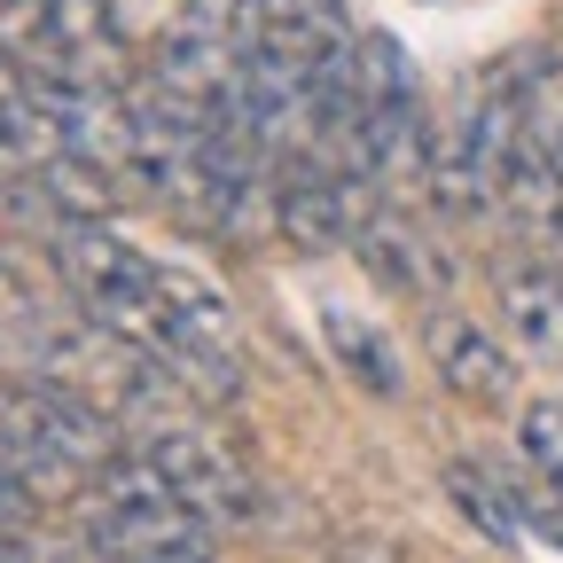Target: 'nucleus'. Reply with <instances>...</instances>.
I'll list each match as a JSON object with an SVG mask.
<instances>
[{"label":"nucleus","mask_w":563,"mask_h":563,"mask_svg":"<svg viewBox=\"0 0 563 563\" xmlns=\"http://www.w3.org/2000/svg\"><path fill=\"white\" fill-rule=\"evenodd\" d=\"M55 266L70 282V298L87 306V321L118 344H133V361L173 368V321H165V258L133 251L102 220H55Z\"/></svg>","instance_id":"f257e3e1"},{"label":"nucleus","mask_w":563,"mask_h":563,"mask_svg":"<svg viewBox=\"0 0 563 563\" xmlns=\"http://www.w3.org/2000/svg\"><path fill=\"white\" fill-rule=\"evenodd\" d=\"M0 431H9V462L40 493H63L70 477H87L118 454V422L63 376H24L0 391Z\"/></svg>","instance_id":"f03ea898"},{"label":"nucleus","mask_w":563,"mask_h":563,"mask_svg":"<svg viewBox=\"0 0 563 563\" xmlns=\"http://www.w3.org/2000/svg\"><path fill=\"white\" fill-rule=\"evenodd\" d=\"M0 55L32 79L118 87V32L102 0H0Z\"/></svg>","instance_id":"7ed1b4c3"},{"label":"nucleus","mask_w":563,"mask_h":563,"mask_svg":"<svg viewBox=\"0 0 563 563\" xmlns=\"http://www.w3.org/2000/svg\"><path fill=\"white\" fill-rule=\"evenodd\" d=\"M361 173L376 188H399V180H422V102H415V63L391 32H368L361 47Z\"/></svg>","instance_id":"20e7f679"},{"label":"nucleus","mask_w":563,"mask_h":563,"mask_svg":"<svg viewBox=\"0 0 563 563\" xmlns=\"http://www.w3.org/2000/svg\"><path fill=\"white\" fill-rule=\"evenodd\" d=\"M165 321H173V376L188 391L203 399L243 391V329L211 282H196L188 266H165Z\"/></svg>","instance_id":"39448f33"},{"label":"nucleus","mask_w":563,"mask_h":563,"mask_svg":"<svg viewBox=\"0 0 563 563\" xmlns=\"http://www.w3.org/2000/svg\"><path fill=\"white\" fill-rule=\"evenodd\" d=\"M133 446L150 454V462L180 485V501L203 509L211 525H243V517L258 509V485L243 477V462L211 439V431H196V422H141Z\"/></svg>","instance_id":"423d86ee"},{"label":"nucleus","mask_w":563,"mask_h":563,"mask_svg":"<svg viewBox=\"0 0 563 563\" xmlns=\"http://www.w3.org/2000/svg\"><path fill=\"white\" fill-rule=\"evenodd\" d=\"M422 352H431L439 384H446L454 399H470V407H501V399L517 391V361L493 344V329H477V321L454 313V306H431V321H422Z\"/></svg>","instance_id":"0eeeda50"},{"label":"nucleus","mask_w":563,"mask_h":563,"mask_svg":"<svg viewBox=\"0 0 563 563\" xmlns=\"http://www.w3.org/2000/svg\"><path fill=\"white\" fill-rule=\"evenodd\" d=\"M493 290H501V321H509L517 352H532V361L563 368V266L517 251V258L493 266Z\"/></svg>","instance_id":"6e6552de"},{"label":"nucleus","mask_w":563,"mask_h":563,"mask_svg":"<svg viewBox=\"0 0 563 563\" xmlns=\"http://www.w3.org/2000/svg\"><path fill=\"white\" fill-rule=\"evenodd\" d=\"M321 329H329L336 368L361 384V391H376V399H399V391H407V376H399V361H391V336H384L368 313H352L344 298H321Z\"/></svg>","instance_id":"1a4fd4ad"},{"label":"nucleus","mask_w":563,"mask_h":563,"mask_svg":"<svg viewBox=\"0 0 563 563\" xmlns=\"http://www.w3.org/2000/svg\"><path fill=\"white\" fill-rule=\"evenodd\" d=\"M446 493H454V509H462L493 548H525V525H517L501 477H493L485 462H446Z\"/></svg>","instance_id":"9d476101"},{"label":"nucleus","mask_w":563,"mask_h":563,"mask_svg":"<svg viewBox=\"0 0 563 563\" xmlns=\"http://www.w3.org/2000/svg\"><path fill=\"white\" fill-rule=\"evenodd\" d=\"M517 454H525L548 485H563V399H532V407L517 415Z\"/></svg>","instance_id":"9b49d317"},{"label":"nucleus","mask_w":563,"mask_h":563,"mask_svg":"<svg viewBox=\"0 0 563 563\" xmlns=\"http://www.w3.org/2000/svg\"><path fill=\"white\" fill-rule=\"evenodd\" d=\"M125 563H211V548H150V555H125Z\"/></svg>","instance_id":"f8f14e48"},{"label":"nucleus","mask_w":563,"mask_h":563,"mask_svg":"<svg viewBox=\"0 0 563 563\" xmlns=\"http://www.w3.org/2000/svg\"><path fill=\"white\" fill-rule=\"evenodd\" d=\"M9 165H16V157H9V150H0V173H9Z\"/></svg>","instance_id":"ddd939ff"}]
</instances>
